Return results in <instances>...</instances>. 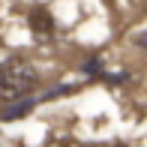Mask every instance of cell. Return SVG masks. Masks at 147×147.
<instances>
[{"mask_svg":"<svg viewBox=\"0 0 147 147\" xmlns=\"http://www.w3.org/2000/svg\"><path fill=\"white\" fill-rule=\"evenodd\" d=\"M36 87H39V72L24 57H6L0 63V102L27 99Z\"/></svg>","mask_w":147,"mask_h":147,"instance_id":"cell-1","label":"cell"},{"mask_svg":"<svg viewBox=\"0 0 147 147\" xmlns=\"http://www.w3.org/2000/svg\"><path fill=\"white\" fill-rule=\"evenodd\" d=\"M27 24L36 33V39H54V18L45 6H33L27 9Z\"/></svg>","mask_w":147,"mask_h":147,"instance_id":"cell-2","label":"cell"},{"mask_svg":"<svg viewBox=\"0 0 147 147\" xmlns=\"http://www.w3.org/2000/svg\"><path fill=\"white\" fill-rule=\"evenodd\" d=\"M36 102L39 99H33V96H27V99H18V102H12L9 108H3V120H18V117H27L33 108H36Z\"/></svg>","mask_w":147,"mask_h":147,"instance_id":"cell-3","label":"cell"},{"mask_svg":"<svg viewBox=\"0 0 147 147\" xmlns=\"http://www.w3.org/2000/svg\"><path fill=\"white\" fill-rule=\"evenodd\" d=\"M81 72H84V75H96V78H102V75H105V69H102V60H99V57H90L87 63L81 66Z\"/></svg>","mask_w":147,"mask_h":147,"instance_id":"cell-4","label":"cell"},{"mask_svg":"<svg viewBox=\"0 0 147 147\" xmlns=\"http://www.w3.org/2000/svg\"><path fill=\"white\" fill-rule=\"evenodd\" d=\"M135 45H138V48H147V30H144V33H138V36H135Z\"/></svg>","mask_w":147,"mask_h":147,"instance_id":"cell-5","label":"cell"}]
</instances>
